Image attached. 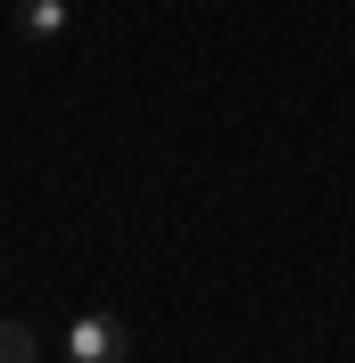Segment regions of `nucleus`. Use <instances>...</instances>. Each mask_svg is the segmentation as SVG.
Segmentation results:
<instances>
[{
	"label": "nucleus",
	"mask_w": 355,
	"mask_h": 363,
	"mask_svg": "<svg viewBox=\"0 0 355 363\" xmlns=\"http://www.w3.org/2000/svg\"><path fill=\"white\" fill-rule=\"evenodd\" d=\"M0 363H33V330L25 322H0Z\"/></svg>",
	"instance_id": "obj_3"
},
{
	"label": "nucleus",
	"mask_w": 355,
	"mask_h": 363,
	"mask_svg": "<svg viewBox=\"0 0 355 363\" xmlns=\"http://www.w3.org/2000/svg\"><path fill=\"white\" fill-rule=\"evenodd\" d=\"M17 33H25V42H50V33H67V0H25V9H17Z\"/></svg>",
	"instance_id": "obj_2"
},
{
	"label": "nucleus",
	"mask_w": 355,
	"mask_h": 363,
	"mask_svg": "<svg viewBox=\"0 0 355 363\" xmlns=\"http://www.w3.org/2000/svg\"><path fill=\"white\" fill-rule=\"evenodd\" d=\"M67 363H124V322H116V314H75Z\"/></svg>",
	"instance_id": "obj_1"
}]
</instances>
